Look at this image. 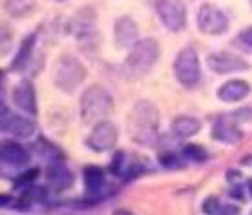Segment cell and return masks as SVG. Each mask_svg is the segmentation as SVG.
<instances>
[{"mask_svg":"<svg viewBox=\"0 0 252 215\" xmlns=\"http://www.w3.org/2000/svg\"><path fill=\"white\" fill-rule=\"evenodd\" d=\"M46 179L48 183L55 188V190H66L73 184V173L66 168V164L63 162V159L51 161L48 168H46Z\"/></svg>","mask_w":252,"mask_h":215,"instance_id":"14","label":"cell"},{"mask_svg":"<svg viewBox=\"0 0 252 215\" xmlns=\"http://www.w3.org/2000/svg\"><path fill=\"white\" fill-rule=\"evenodd\" d=\"M2 130L17 135V137L28 139L35 133V124H33V120L9 113V111H6V108H2Z\"/></svg>","mask_w":252,"mask_h":215,"instance_id":"13","label":"cell"},{"mask_svg":"<svg viewBox=\"0 0 252 215\" xmlns=\"http://www.w3.org/2000/svg\"><path fill=\"white\" fill-rule=\"evenodd\" d=\"M126 168V155L123 152H117L114 157V162H112V171L115 175H123Z\"/></svg>","mask_w":252,"mask_h":215,"instance_id":"27","label":"cell"},{"mask_svg":"<svg viewBox=\"0 0 252 215\" xmlns=\"http://www.w3.org/2000/svg\"><path fill=\"white\" fill-rule=\"evenodd\" d=\"M249 190H251V195H252V179L249 181Z\"/></svg>","mask_w":252,"mask_h":215,"instance_id":"33","label":"cell"},{"mask_svg":"<svg viewBox=\"0 0 252 215\" xmlns=\"http://www.w3.org/2000/svg\"><path fill=\"white\" fill-rule=\"evenodd\" d=\"M0 201H2V206H6V203H9V201H11V197L6 195V193H4V195H2V199H0Z\"/></svg>","mask_w":252,"mask_h":215,"instance_id":"32","label":"cell"},{"mask_svg":"<svg viewBox=\"0 0 252 215\" xmlns=\"http://www.w3.org/2000/svg\"><path fill=\"white\" fill-rule=\"evenodd\" d=\"M94 13L90 15V17H84V11L81 15H77L75 19L71 20V24H69V29L71 33L75 35V38L79 40V44L82 48H95L97 42H99V35H97V27L94 26Z\"/></svg>","mask_w":252,"mask_h":215,"instance_id":"9","label":"cell"},{"mask_svg":"<svg viewBox=\"0 0 252 215\" xmlns=\"http://www.w3.org/2000/svg\"><path fill=\"white\" fill-rule=\"evenodd\" d=\"M212 137L216 140L227 142V144H236L241 139V133L232 120L227 119V117H221V119L216 120L214 126H212Z\"/></svg>","mask_w":252,"mask_h":215,"instance_id":"16","label":"cell"},{"mask_svg":"<svg viewBox=\"0 0 252 215\" xmlns=\"http://www.w3.org/2000/svg\"><path fill=\"white\" fill-rule=\"evenodd\" d=\"M117 137H119L117 128L112 122L102 120V122L94 124V130H92L90 137L86 139V146L97 153L108 152V150H112L117 144Z\"/></svg>","mask_w":252,"mask_h":215,"instance_id":"8","label":"cell"},{"mask_svg":"<svg viewBox=\"0 0 252 215\" xmlns=\"http://www.w3.org/2000/svg\"><path fill=\"white\" fill-rule=\"evenodd\" d=\"M159 53H161V50H159L156 38H141L130 50V55L125 60L123 71H125L126 79L137 81L141 77H145L159 60Z\"/></svg>","mask_w":252,"mask_h":215,"instance_id":"2","label":"cell"},{"mask_svg":"<svg viewBox=\"0 0 252 215\" xmlns=\"http://www.w3.org/2000/svg\"><path fill=\"white\" fill-rule=\"evenodd\" d=\"M35 40H37V35L33 33V35H30V37L22 42L19 53H17V57H15V60H13V64H11V70H24L26 66L32 62Z\"/></svg>","mask_w":252,"mask_h":215,"instance_id":"20","label":"cell"},{"mask_svg":"<svg viewBox=\"0 0 252 215\" xmlns=\"http://www.w3.org/2000/svg\"><path fill=\"white\" fill-rule=\"evenodd\" d=\"M241 177H243V175H241L240 171H228V173H227V179H228V181H230V183H236V181H241Z\"/></svg>","mask_w":252,"mask_h":215,"instance_id":"30","label":"cell"},{"mask_svg":"<svg viewBox=\"0 0 252 215\" xmlns=\"http://www.w3.org/2000/svg\"><path fill=\"white\" fill-rule=\"evenodd\" d=\"M159 162L161 166L168 168V170H177V168H183V161L181 157L174 152H164L159 155Z\"/></svg>","mask_w":252,"mask_h":215,"instance_id":"24","label":"cell"},{"mask_svg":"<svg viewBox=\"0 0 252 215\" xmlns=\"http://www.w3.org/2000/svg\"><path fill=\"white\" fill-rule=\"evenodd\" d=\"M183 157L189 159V161H194V162H205V161H208V152L203 146L189 144L183 148Z\"/></svg>","mask_w":252,"mask_h":215,"instance_id":"23","label":"cell"},{"mask_svg":"<svg viewBox=\"0 0 252 215\" xmlns=\"http://www.w3.org/2000/svg\"><path fill=\"white\" fill-rule=\"evenodd\" d=\"M199 130H201V122L194 119V117L181 115V117H176L174 122H172V132L176 133L179 139H189V137L195 135Z\"/></svg>","mask_w":252,"mask_h":215,"instance_id":"19","label":"cell"},{"mask_svg":"<svg viewBox=\"0 0 252 215\" xmlns=\"http://www.w3.org/2000/svg\"><path fill=\"white\" fill-rule=\"evenodd\" d=\"M128 133L139 146H156L159 142V111L150 101L133 104L128 115Z\"/></svg>","mask_w":252,"mask_h":215,"instance_id":"1","label":"cell"},{"mask_svg":"<svg viewBox=\"0 0 252 215\" xmlns=\"http://www.w3.org/2000/svg\"><path fill=\"white\" fill-rule=\"evenodd\" d=\"M220 210H221V204L218 197L210 195L203 201V212L205 214H220Z\"/></svg>","mask_w":252,"mask_h":215,"instance_id":"26","label":"cell"},{"mask_svg":"<svg viewBox=\"0 0 252 215\" xmlns=\"http://www.w3.org/2000/svg\"><path fill=\"white\" fill-rule=\"evenodd\" d=\"M114 111V99L102 86H92L81 97V117L86 124H97Z\"/></svg>","mask_w":252,"mask_h":215,"instance_id":"3","label":"cell"},{"mask_svg":"<svg viewBox=\"0 0 252 215\" xmlns=\"http://www.w3.org/2000/svg\"><path fill=\"white\" fill-rule=\"evenodd\" d=\"M240 212V208L238 206H232V204H221V210H220V214H223V215H234V214H238Z\"/></svg>","mask_w":252,"mask_h":215,"instance_id":"29","label":"cell"},{"mask_svg":"<svg viewBox=\"0 0 252 215\" xmlns=\"http://www.w3.org/2000/svg\"><path fill=\"white\" fill-rule=\"evenodd\" d=\"M0 159H2V164L9 166V168H28L30 166V153L26 148H22L17 142H2V152H0Z\"/></svg>","mask_w":252,"mask_h":215,"instance_id":"12","label":"cell"},{"mask_svg":"<svg viewBox=\"0 0 252 215\" xmlns=\"http://www.w3.org/2000/svg\"><path fill=\"white\" fill-rule=\"evenodd\" d=\"M208 66L214 73H220V75L249 70V64L243 58L234 55V53H228V51H218V53L208 55Z\"/></svg>","mask_w":252,"mask_h":215,"instance_id":"10","label":"cell"},{"mask_svg":"<svg viewBox=\"0 0 252 215\" xmlns=\"http://www.w3.org/2000/svg\"><path fill=\"white\" fill-rule=\"evenodd\" d=\"M251 93V86L245 81H228L218 89V97L223 102H238L243 101Z\"/></svg>","mask_w":252,"mask_h":215,"instance_id":"18","label":"cell"},{"mask_svg":"<svg viewBox=\"0 0 252 215\" xmlns=\"http://www.w3.org/2000/svg\"><path fill=\"white\" fill-rule=\"evenodd\" d=\"M4 7H6V11L11 17H15V19H24L30 13L35 11L37 2L35 0H6Z\"/></svg>","mask_w":252,"mask_h":215,"instance_id":"21","label":"cell"},{"mask_svg":"<svg viewBox=\"0 0 252 215\" xmlns=\"http://www.w3.org/2000/svg\"><path fill=\"white\" fill-rule=\"evenodd\" d=\"M86 79V68L75 57L63 55L55 64L53 70V82L63 91H73Z\"/></svg>","mask_w":252,"mask_h":215,"instance_id":"4","label":"cell"},{"mask_svg":"<svg viewBox=\"0 0 252 215\" xmlns=\"http://www.w3.org/2000/svg\"><path fill=\"white\" fill-rule=\"evenodd\" d=\"M82 177H84V186H86L88 195H92L94 199L97 195H101L104 190V184H106V179H104V171L99 166H84Z\"/></svg>","mask_w":252,"mask_h":215,"instance_id":"17","label":"cell"},{"mask_svg":"<svg viewBox=\"0 0 252 215\" xmlns=\"http://www.w3.org/2000/svg\"><path fill=\"white\" fill-rule=\"evenodd\" d=\"M35 152H37L38 155H42L44 159H48L50 162L51 161H57V159H63V153L59 152L53 144L46 142L44 139H38L37 142H35Z\"/></svg>","mask_w":252,"mask_h":215,"instance_id":"22","label":"cell"},{"mask_svg":"<svg viewBox=\"0 0 252 215\" xmlns=\"http://www.w3.org/2000/svg\"><path fill=\"white\" fill-rule=\"evenodd\" d=\"M139 42V27L130 17H121L115 22V44L121 50H132Z\"/></svg>","mask_w":252,"mask_h":215,"instance_id":"11","label":"cell"},{"mask_svg":"<svg viewBox=\"0 0 252 215\" xmlns=\"http://www.w3.org/2000/svg\"><path fill=\"white\" fill-rule=\"evenodd\" d=\"M174 73L181 86L185 88H194L199 82L201 77V66H199V57L194 48H183L177 53L176 62H174Z\"/></svg>","mask_w":252,"mask_h":215,"instance_id":"5","label":"cell"},{"mask_svg":"<svg viewBox=\"0 0 252 215\" xmlns=\"http://www.w3.org/2000/svg\"><path fill=\"white\" fill-rule=\"evenodd\" d=\"M238 38H240L245 46H251V48H252V26H251V27H247L245 31H241Z\"/></svg>","mask_w":252,"mask_h":215,"instance_id":"28","label":"cell"},{"mask_svg":"<svg viewBox=\"0 0 252 215\" xmlns=\"http://www.w3.org/2000/svg\"><path fill=\"white\" fill-rule=\"evenodd\" d=\"M13 102L26 113L37 115V97H35V88H33V84L30 81H22L15 88V91H13Z\"/></svg>","mask_w":252,"mask_h":215,"instance_id":"15","label":"cell"},{"mask_svg":"<svg viewBox=\"0 0 252 215\" xmlns=\"http://www.w3.org/2000/svg\"><path fill=\"white\" fill-rule=\"evenodd\" d=\"M197 27L205 35H221L227 31L228 19L214 4H203L197 11Z\"/></svg>","mask_w":252,"mask_h":215,"instance_id":"7","label":"cell"},{"mask_svg":"<svg viewBox=\"0 0 252 215\" xmlns=\"http://www.w3.org/2000/svg\"><path fill=\"white\" fill-rule=\"evenodd\" d=\"M230 195L243 201V193H240V188H238V186H232V190H230Z\"/></svg>","mask_w":252,"mask_h":215,"instance_id":"31","label":"cell"},{"mask_svg":"<svg viewBox=\"0 0 252 215\" xmlns=\"http://www.w3.org/2000/svg\"><path fill=\"white\" fill-rule=\"evenodd\" d=\"M156 11L170 31H181L187 24V7L183 0H156Z\"/></svg>","mask_w":252,"mask_h":215,"instance_id":"6","label":"cell"},{"mask_svg":"<svg viewBox=\"0 0 252 215\" xmlns=\"http://www.w3.org/2000/svg\"><path fill=\"white\" fill-rule=\"evenodd\" d=\"M37 177H38V168H30L28 171H24L22 175H19V177L15 179V188L28 186V184H32Z\"/></svg>","mask_w":252,"mask_h":215,"instance_id":"25","label":"cell"}]
</instances>
